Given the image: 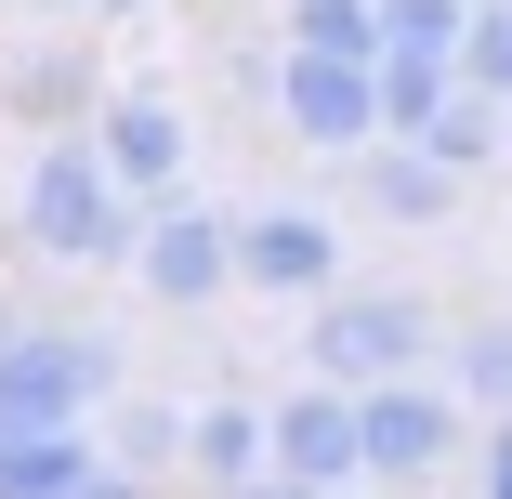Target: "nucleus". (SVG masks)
Listing matches in <instances>:
<instances>
[{
  "label": "nucleus",
  "instance_id": "nucleus-14",
  "mask_svg": "<svg viewBox=\"0 0 512 499\" xmlns=\"http://www.w3.org/2000/svg\"><path fill=\"white\" fill-rule=\"evenodd\" d=\"M447 92H460V53H407V40H381V132H434Z\"/></svg>",
  "mask_w": 512,
  "mask_h": 499
},
{
  "label": "nucleus",
  "instance_id": "nucleus-6",
  "mask_svg": "<svg viewBox=\"0 0 512 499\" xmlns=\"http://www.w3.org/2000/svg\"><path fill=\"white\" fill-rule=\"evenodd\" d=\"M237 289H263V303H329L342 289V224L316 211V197L237 211Z\"/></svg>",
  "mask_w": 512,
  "mask_h": 499
},
{
  "label": "nucleus",
  "instance_id": "nucleus-13",
  "mask_svg": "<svg viewBox=\"0 0 512 499\" xmlns=\"http://www.w3.org/2000/svg\"><path fill=\"white\" fill-rule=\"evenodd\" d=\"M79 473H106L92 421H66V434H0V499H66Z\"/></svg>",
  "mask_w": 512,
  "mask_h": 499
},
{
  "label": "nucleus",
  "instance_id": "nucleus-11",
  "mask_svg": "<svg viewBox=\"0 0 512 499\" xmlns=\"http://www.w3.org/2000/svg\"><path fill=\"white\" fill-rule=\"evenodd\" d=\"M0 106H14L27 132H79L106 92H92V66H79V40H27L14 66H0Z\"/></svg>",
  "mask_w": 512,
  "mask_h": 499
},
{
  "label": "nucleus",
  "instance_id": "nucleus-3",
  "mask_svg": "<svg viewBox=\"0 0 512 499\" xmlns=\"http://www.w3.org/2000/svg\"><path fill=\"white\" fill-rule=\"evenodd\" d=\"M302 368H329V381H407V368H434V316L407 303V289H329L316 316H302Z\"/></svg>",
  "mask_w": 512,
  "mask_h": 499
},
{
  "label": "nucleus",
  "instance_id": "nucleus-23",
  "mask_svg": "<svg viewBox=\"0 0 512 499\" xmlns=\"http://www.w3.org/2000/svg\"><path fill=\"white\" fill-rule=\"evenodd\" d=\"M92 14H106V27H132V14H158V0H92Z\"/></svg>",
  "mask_w": 512,
  "mask_h": 499
},
{
  "label": "nucleus",
  "instance_id": "nucleus-19",
  "mask_svg": "<svg viewBox=\"0 0 512 499\" xmlns=\"http://www.w3.org/2000/svg\"><path fill=\"white\" fill-rule=\"evenodd\" d=\"M460 79H486L512 106V0H473V40H460Z\"/></svg>",
  "mask_w": 512,
  "mask_h": 499
},
{
  "label": "nucleus",
  "instance_id": "nucleus-2",
  "mask_svg": "<svg viewBox=\"0 0 512 499\" xmlns=\"http://www.w3.org/2000/svg\"><path fill=\"white\" fill-rule=\"evenodd\" d=\"M119 394V342L66 316H0V434H66Z\"/></svg>",
  "mask_w": 512,
  "mask_h": 499
},
{
  "label": "nucleus",
  "instance_id": "nucleus-16",
  "mask_svg": "<svg viewBox=\"0 0 512 499\" xmlns=\"http://www.w3.org/2000/svg\"><path fill=\"white\" fill-rule=\"evenodd\" d=\"M447 381L473 394L486 421H512V316H473V329L447 342Z\"/></svg>",
  "mask_w": 512,
  "mask_h": 499
},
{
  "label": "nucleus",
  "instance_id": "nucleus-4",
  "mask_svg": "<svg viewBox=\"0 0 512 499\" xmlns=\"http://www.w3.org/2000/svg\"><path fill=\"white\" fill-rule=\"evenodd\" d=\"M132 276H145V303L171 316H211L224 289H237V211H211V197H145V237H132Z\"/></svg>",
  "mask_w": 512,
  "mask_h": 499
},
{
  "label": "nucleus",
  "instance_id": "nucleus-7",
  "mask_svg": "<svg viewBox=\"0 0 512 499\" xmlns=\"http://www.w3.org/2000/svg\"><path fill=\"white\" fill-rule=\"evenodd\" d=\"M460 421H473V394L434 381V368H407V381H368V486H421L460 460Z\"/></svg>",
  "mask_w": 512,
  "mask_h": 499
},
{
  "label": "nucleus",
  "instance_id": "nucleus-8",
  "mask_svg": "<svg viewBox=\"0 0 512 499\" xmlns=\"http://www.w3.org/2000/svg\"><path fill=\"white\" fill-rule=\"evenodd\" d=\"M276 473H302V486H329V499H355L368 486V394L355 381H302V394H276Z\"/></svg>",
  "mask_w": 512,
  "mask_h": 499
},
{
  "label": "nucleus",
  "instance_id": "nucleus-12",
  "mask_svg": "<svg viewBox=\"0 0 512 499\" xmlns=\"http://www.w3.org/2000/svg\"><path fill=\"white\" fill-rule=\"evenodd\" d=\"M197 473L211 486H250V473H276V408L263 394H211V408H197V447H184Z\"/></svg>",
  "mask_w": 512,
  "mask_h": 499
},
{
  "label": "nucleus",
  "instance_id": "nucleus-10",
  "mask_svg": "<svg viewBox=\"0 0 512 499\" xmlns=\"http://www.w3.org/2000/svg\"><path fill=\"white\" fill-rule=\"evenodd\" d=\"M355 184H368V224H447L473 171H447V158H434L421 132H381V145L355 158Z\"/></svg>",
  "mask_w": 512,
  "mask_h": 499
},
{
  "label": "nucleus",
  "instance_id": "nucleus-1",
  "mask_svg": "<svg viewBox=\"0 0 512 499\" xmlns=\"http://www.w3.org/2000/svg\"><path fill=\"white\" fill-rule=\"evenodd\" d=\"M132 237H145V197L119 184L106 145H92V119L79 132H40L27 184H14V250L27 263H66V276H106V263H132Z\"/></svg>",
  "mask_w": 512,
  "mask_h": 499
},
{
  "label": "nucleus",
  "instance_id": "nucleus-24",
  "mask_svg": "<svg viewBox=\"0 0 512 499\" xmlns=\"http://www.w3.org/2000/svg\"><path fill=\"white\" fill-rule=\"evenodd\" d=\"M40 14H92V0H40Z\"/></svg>",
  "mask_w": 512,
  "mask_h": 499
},
{
  "label": "nucleus",
  "instance_id": "nucleus-17",
  "mask_svg": "<svg viewBox=\"0 0 512 499\" xmlns=\"http://www.w3.org/2000/svg\"><path fill=\"white\" fill-rule=\"evenodd\" d=\"M289 40H302V53H368V66H381L394 27H381V0H289Z\"/></svg>",
  "mask_w": 512,
  "mask_h": 499
},
{
  "label": "nucleus",
  "instance_id": "nucleus-21",
  "mask_svg": "<svg viewBox=\"0 0 512 499\" xmlns=\"http://www.w3.org/2000/svg\"><path fill=\"white\" fill-rule=\"evenodd\" d=\"M473 499H512V421H486V460H473Z\"/></svg>",
  "mask_w": 512,
  "mask_h": 499
},
{
  "label": "nucleus",
  "instance_id": "nucleus-15",
  "mask_svg": "<svg viewBox=\"0 0 512 499\" xmlns=\"http://www.w3.org/2000/svg\"><path fill=\"white\" fill-rule=\"evenodd\" d=\"M421 145H434L447 171H486V158L512 145V106H499V92H486V79H460V92H447V106H434V132H421Z\"/></svg>",
  "mask_w": 512,
  "mask_h": 499
},
{
  "label": "nucleus",
  "instance_id": "nucleus-5",
  "mask_svg": "<svg viewBox=\"0 0 512 499\" xmlns=\"http://www.w3.org/2000/svg\"><path fill=\"white\" fill-rule=\"evenodd\" d=\"M276 119L289 145H316V158H368L381 145V66L368 53H276Z\"/></svg>",
  "mask_w": 512,
  "mask_h": 499
},
{
  "label": "nucleus",
  "instance_id": "nucleus-22",
  "mask_svg": "<svg viewBox=\"0 0 512 499\" xmlns=\"http://www.w3.org/2000/svg\"><path fill=\"white\" fill-rule=\"evenodd\" d=\"M211 499H329V486H302V473H250V486H211Z\"/></svg>",
  "mask_w": 512,
  "mask_h": 499
},
{
  "label": "nucleus",
  "instance_id": "nucleus-18",
  "mask_svg": "<svg viewBox=\"0 0 512 499\" xmlns=\"http://www.w3.org/2000/svg\"><path fill=\"white\" fill-rule=\"evenodd\" d=\"M184 447H197V408H119V460L132 473H171Z\"/></svg>",
  "mask_w": 512,
  "mask_h": 499
},
{
  "label": "nucleus",
  "instance_id": "nucleus-20",
  "mask_svg": "<svg viewBox=\"0 0 512 499\" xmlns=\"http://www.w3.org/2000/svg\"><path fill=\"white\" fill-rule=\"evenodd\" d=\"M66 499H158V473H132V460H119V447H106V473H79V486H66Z\"/></svg>",
  "mask_w": 512,
  "mask_h": 499
},
{
  "label": "nucleus",
  "instance_id": "nucleus-9",
  "mask_svg": "<svg viewBox=\"0 0 512 499\" xmlns=\"http://www.w3.org/2000/svg\"><path fill=\"white\" fill-rule=\"evenodd\" d=\"M92 145L119 158V184H132V197H171V184H184V106H171L158 79L106 92V106H92Z\"/></svg>",
  "mask_w": 512,
  "mask_h": 499
}]
</instances>
